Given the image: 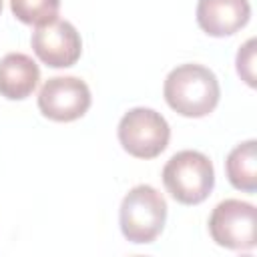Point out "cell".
Returning a JSON list of instances; mask_svg holds the SVG:
<instances>
[{"mask_svg":"<svg viewBox=\"0 0 257 257\" xmlns=\"http://www.w3.org/2000/svg\"><path fill=\"white\" fill-rule=\"evenodd\" d=\"M255 205L239 199L221 201L209 217L211 239L219 247L233 251H249L255 247Z\"/></svg>","mask_w":257,"mask_h":257,"instance_id":"5","label":"cell"},{"mask_svg":"<svg viewBox=\"0 0 257 257\" xmlns=\"http://www.w3.org/2000/svg\"><path fill=\"white\" fill-rule=\"evenodd\" d=\"M12 14L30 26H44L58 18L60 0H10Z\"/></svg>","mask_w":257,"mask_h":257,"instance_id":"11","label":"cell"},{"mask_svg":"<svg viewBox=\"0 0 257 257\" xmlns=\"http://www.w3.org/2000/svg\"><path fill=\"white\" fill-rule=\"evenodd\" d=\"M167 104L181 116L201 118L215 110L221 96V86L213 70L203 64L187 62L173 68L163 86Z\"/></svg>","mask_w":257,"mask_h":257,"instance_id":"1","label":"cell"},{"mask_svg":"<svg viewBox=\"0 0 257 257\" xmlns=\"http://www.w3.org/2000/svg\"><path fill=\"white\" fill-rule=\"evenodd\" d=\"M237 74L241 80H245L249 86H255V38H249L237 52L235 58Z\"/></svg>","mask_w":257,"mask_h":257,"instance_id":"12","label":"cell"},{"mask_svg":"<svg viewBox=\"0 0 257 257\" xmlns=\"http://www.w3.org/2000/svg\"><path fill=\"white\" fill-rule=\"evenodd\" d=\"M0 12H2V0H0Z\"/></svg>","mask_w":257,"mask_h":257,"instance_id":"13","label":"cell"},{"mask_svg":"<svg viewBox=\"0 0 257 257\" xmlns=\"http://www.w3.org/2000/svg\"><path fill=\"white\" fill-rule=\"evenodd\" d=\"M120 147L135 159H155L159 157L171 139V128L165 116L153 108L137 106L122 114L118 128Z\"/></svg>","mask_w":257,"mask_h":257,"instance_id":"4","label":"cell"},{"mask_svg":"<svg viewBox=\"0 0 257 257\" xmlns=\"http://www.w3.org/2000/svg\"><path fill=\"white\" fill-rule=\"evenodd\" d=\"M167 193L181 205L203 203L215 187V169L207 155L199 151H179L163 167Z\"/></svg>","mask_w":257,"mask_h":257,"instance_id":"2","label":"cell"},{"mask_svg":"<svg viewBox=\"0 0 257 257\" xmlns=\"http://www.w3.org/2000/svg\"><path fill=\"white\" fill-rule=\"evenodd\" d=\"M90 88L76 76H52L38 92L40 112L56 122H70L90 108Z\"/></svg>","mask_w":257,"mask_h":257,"instance_id":"6","label":"cell"},{"mask_svg":"<svg viewBox=\"0 0 257 257\" xmlns=\"http://www.w3.org/2000/svg\"><path fill=\"white\" fill-rule=\"evenodd\" d=\"M225 171L237 191L253 195L257 191V141L249 139L237 145L225 161Z\"/></svg>","mask_w":257,"mask_h":257,"instance_id":"10","label":"cell"},{"mask_svg":"<svg viewBox=\"0 0 257 257\" xmlns=\"http://www.w3.org/2000/svg\"><path fill=\"white\" fill-rule=\"evenodd\" d=\"M40 80L38 64L22 52H8L0 60V94L8 100L28 98Z\"/></svg>","mask_w":257,"mask_h":257,"instance_id":"9","label":"cell"},{"mask_svg":"<svg viewBox=\"0 0 257 257\" xmlns=\"http://www.w3.org/2000/svg\"><path fill=\"white\" fill-rule=\"evenodd\" d=\"M167 221V201L151 185L133 187L118 209V225L126 241L135 245L153 243Z\"/></svg>","mask_w":257,"mask_h":257,"instance_id":"3","label":"cell"},{"mask_svg":"<svg viewBox=\"0 0 257 257\" xmlns=\"http://www.w3.org/2000/svg\"><path fill=\"white\" fill-rule=\"evenodd\" d=\"M30 44L38 60L50 68H68L76 64L82 54V40L78 30L68 20L58 18L44 26H36Z\"/></svg>","mask_w":257,"mask_h":257,"instance_id":"7","label":"cell"},{"mask_svg":"<svg viewBox=\"0 0 257 257\" xmlns=\"http://www.w3.org/2000/svg\"><path fill=\"white\" fill-rule=\"evenodd\" d=\"M251 18L249 0H199L197 24L215 38L231 36L239 32Z\"/></svg>","mask_w":257,"mask_h":257,"instance_id":"8","label":"cell"}]
</instances>
